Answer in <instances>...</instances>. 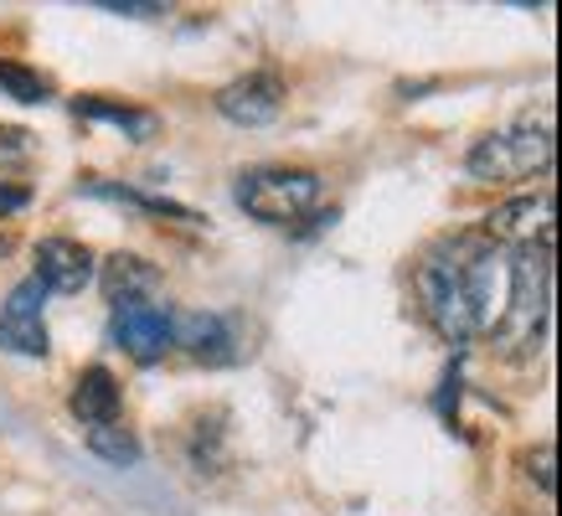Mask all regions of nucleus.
Segmentation results:
<instances>
[{
  "label": "nucleus",
  "instance_id": "f257e3e1",
  "mask_svg": "<svg viewBox=\"0 0 562 516\" xmlns=\"http://www.w3.org/2000/svg\"><path fill=\"white\" fill-rule=\"evenodd\" d=\"M413 284L443 341L527 357L552 321V248H501L485 233H454L418 258Z\"/></svg>",
  "mask_w": 562,
  "mask_h": 516
},
{
  "label": "nucleus",
  "instance_id": "f03ea898",
  "mask_svg": "<svg viewBox=\"0 0 562 516\" xmlns=\"http://www.w3.org/2000/svg\"><path fill=\"white\" fill-rule=\"evenodd\" d=\"M321 176L300 171V166H263V171H248L238 181V202L254 212L258 223H305L310 212L321 206Z\"/></svg>",
  "mask_w": 562,
  "mask_h": 516
},
{
  "label": "nucleus",
  "instance_id": "7ed1b4c3",
  "mask_svg": "<svg viewBox=\"0 0 562 516\" xmlns=\"http://www.w3.org/2000/svg\"><path fill=\"white\" fill-rule=\"evenodd\" d=\"M552 166V124H512L491 130L470 150V176L480 181H527V176Z\"/></svg>",
  "mask_w": 562,
  "mask_h": 516
},
{
  "label": "nucleus",
  "instance_id": "20e7f679",
  "mask_svg": "<svg viewBox=\"0 0 562 516\" xmlns=\"http://www.w3.org/2000/svg\"><path fill=\"white\" fill-rule=\"evenodd\" d=\"M114 341L130 351L135 361H160L176 346V315L171 310L150 305V300H130V305H114Z\"/></svg>",
  "mask_w": 562,
  "mask_h": 516
},
{
  "label": "nucleus",
  "instance_id": "39448f33",
  "mask_svg": "<svg viewBox=\"0 0 562 516\" xmlns=\"http://www.w3.org/2000/svg\"><path fill=\"white\" fill-rule=\"evenodd\" d=\"M42 305H47V290L26 279L11 290L5 310H0V346L16 351V357H47L52 341H47V326H42Z\"/></svg>",
  "mask_w": 562,
  "mask_h": 516
},
{
  "label": "nucleus",
  "instance_id": "423d86ee",
  "mask_svg": "<svg viewBox=\"0 0 562 516\" xmlns=\"http://www.w3.org/2000/svg\"><path fill=\"white\" fill-rule=\"evenodd\" d=\"M485 238L501 248H552V197H521L485 217Z\"/></svg>",
  "mask_w": 562,
  "mask_h": 516
},
{
  "label": "nucleus",
  "instance_id": "0eeeda50",
  "mask_svg": "<svg viewBox=\"0 0 562 516\" xmlns=\"http://www.w3.org/2000/svg\"><path fill=\"white\" fill-rule=\"evenodd\" d=\"M279 109H284V83L273 78V72H248V78H233V83L217 93V114L233 124H258L279 120Z\"/></svg>",
  "mask_w": 562,
  "mask_h": 516
},
{
  "label": "nucleus",
  "instance_id": "6e6552de",
  "mask_svg": "<svg viewBox=\"0 0 562 516\" xmlns=\"http://www.w3.org/2000/svg\"><path fill=\"white\" fill-rule=\"evenodd\" d=\"M36 284L42 290H57V294H78L93 279V254H88L83 243L72 238H47L36 243Z\"/></svg>",
  "mask_w": 562,
  "mask_h": 516
},
{
  "label": "nucleus",
  "instance_id": "1a4fd4ad",
  "mask_svg": "<svg viewBox=\"0 0 562 516\" xmlns=\"http://www.w3.org/2000/svg\"><path fill=\"white\" fill-rule=\"evenodd\" d=\"M120 378L109 372V367H88L78 388H72V413L83 418L88 429H99V424H120Z\"/></svg>",
  "mask_w": 562,
  "mask_h": 516
},
{
  "label": "nucleus",
  "instance_id": "9d476101",
  "mask_svg": "<svg viewBox=\"0 0 562 516\" xmlns=\"http://www.w3.org/2000/svg\"><path fill=\"white\" fill-rule=\"evenodd\" d=\"M155 284H160L155 263H145V258H135V254H114L109 263H103V290H109V300H114V305L150 300Z\"/></svg>",
  "mask_w": 562,
  "mask_h": 516
},
{
  "label": "nucleus",
  "instance_id": "9b49d317",
  "mask_svg": "<svg viewBox=\"0 0 562 516\" xmlns=\"http://www.w3.org/2000/svg\"><path fill=\"white\" fill-rule=\"evenodd\" d=\"M176 341L191 346V357L196 361H227L233 351V326L222 321V315H187V321H176Z\"/></svg>",
  "mask_w": 562,
  "mask_h": 516
},
{
  "label": "nucleus",
  "instance_id": "f8f14e48",
  "mask_svg": "<svg viewBox=\"0 0 562 516\" xmlns=\"http://www.w3.org/2000/svg\"><path fill=\"white\" fill-rule=\"evenodd\" d=\"M78 114L83 120H103V124H120L130 139H150L160 130L150 109H130V103H109V99H78Z\"/></svg>",
  "mask_w": 562,
  "mask_h": 516
},
{
  "label": "nucleus",
  "instance_id": "ddd939ff",
  "mask_svg": "<svg viewBox=\"0 0 562 516\" xmlns=\"http://www.w3.org/2000/svg\"><path fill=\"white\" fill-rule=\"evenodd\" d=\"M88 449L109 464H135L139 460V439L124 424H99V429H88Z\"/></svg>",
  "mask_w": 562,
  "mask_h": 516
},
{
  "label": "nucleus",
  "instance_id": "4468645a",
  "mask_svg": "<svg viewBox=\"0 0 562 516\" xmlns=\"http://www.w3.org/2000/svg\"><path fill=\"white\" fill-rule=\"evenodd\" d=\"M0 93L16 103H47L52 99V83L42 78V72L21 68V63H0Z\"/></svg>",
  "mask_w": 562,
  "mask_h": 516
},
{
  "label": "nucleus",
  "instance_id": "2eb2a0df",
  "mask_svg": "<svg viewBox=\"0 0 562 516\" xmlns=\"http://www.w3.org/2000/svg\"><path fill=\"white\" fill-rule=\"evenodd\" d=\"M552 460H558V449L552 445H542V449H531L527 455V475L542 485V491H552Z\"/></svg>",
  "mask_w": 562,
  "mask_h": 516
},
{
  "label": "nucleus",
  "instance_id": "dca6fc26",
  "mask_svg": "<svg viewBox=\"0 0 562 516\" xmlns=\"http://www.w3.org/2000/svg\"><path fill=\"white\" fill-rule=\"evenodd\" d=\"M26 155H32L26 130H0V160H26Z\"/></svg>",
  "mask_w": 562,
  "mask_h": 516
},
{
  "label": "nucleus",
  "instance_id": "f3484780",
  "mask_svg": "<svg viewBox=\"0 0 562 516\" xmlns=\"http://www.w3.org/2000/svg\"><path fill=\"white\" fill-rule=\"evenodd\" d=\"M103 11H114V16H166V5H139V0H103Z\"/></svg>",
  "mask_w": 562,
  "mask_h": 516
},
{
  "label": "nucleus",
  "instance_id": "a211bd4d",
  "mask_svg": "<svg viewBox=\"0 0 562 516\" xmlns=\"http://www.w3.org/2000/svg\"><path fill=\"white\" fill-rule=\"evenodd\" d=\"M26 202H32V197H26V187H0V217H11V212H21Z\"/></svg>",
  "mask_w": 562,
  "mask_h": 516
},
{
  "label": "nucleus",
  "instance_id": "6ab92c4d",
  "mask_svg": "<svg viewBox=\"0 0 562 516\" xmlns=\"http://www.w3.org/2000/svg\"><path fill=\"white\" fill-rule=\"evenodd\" d=\"M0 254H11V238H5V233H0Z\"/></svg>",
  "mask_w": 562,
  "mask_h": 516
}]
</instances>
